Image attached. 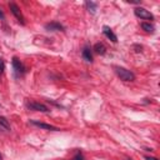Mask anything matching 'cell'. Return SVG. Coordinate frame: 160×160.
Returning a JSON list of instances; mask_svg holds the SVG:
<instances>
[{"mask_svg": "<svg viewBox=\"0 0 160 160\" xmlns=\"http://www.w3.org/2000/svg\"><path fill=\"white\" fill-rule=\"evenodd\" d=\"M94 51H95L96 54H99V55H104V54L106 52V48H105L104 44L96 42V44L94 45Z\"/></svg>", "mask_w": 160, "mask_h": 160, "instance_id": "9c48e42d", "label": "cell"}, {"mask_svg": "<svg viewBox=\"0 0 160 160\" xmlns=\"http://www.w3.org/2000/svg\"><path fill=\"white\" fill-rule=\"evenodd\" d=\"M71 160H85V158H84V155H82L80 151H78V152L74 155V158H72Z\"/></svg>", "mask_w": 160, "mask_h": 160, "instance_id": "5bb4252c", "label": "cell"}, {"mask_svg": "<svg viewBox=\"0 0 160 160\" xmlns=\"http://www.w3.org/2000/svg\"><path fill=\"white\" fill-rule=\"evenodd\" d=\"M126 160H132V159H130V158H129V159H126Z\"/></svg>", "mask_w": 160, "mask_h": 160, "instance_id": "d6986e66", "label": "cell"}, {"mask_svg": "<svg viewBox=\"0 0 160 160\" xmlns=\"http://www.w3.org/2000/svg\"><path fill=\"white\" fill-rule=\"evenodd\" d=\"M0 160H2V156H1V155H0Z\"/></svg>", "mask_w": 160, "mask_h": 160, "instance_id": "ac0fdd59", "label": "cell"}, {"mask_svg": "<svg viewBox=\"0 0 160 160\" xmlns=\"http://www.w3.org/2000/svg\"><path fill=\"white\" fill-rule=\"evenodd\" d=\"M134 14H135L138 18L142 19V20H154V15H152L149 10H146L145 8H141V6L135 8V9H134Z\"/></svg>", "mask_w": 160, "mask_h": 160, "instance_id": "7a4b0ae2", "label": "cell"}, {"mask_svg": "<svg viewBox=\"0 0 160 160\" xmlns=\"http://www.w3.org/2000/svg\"><path fill=\"white\" fill-rule=\"evenodd\" d=\"M0 19H4V14H2V11L0 10Z\"/></svg>", "mask_w": 160, "mask_h": 160, "instance_id": "e0dca14e", "label": "cell"}, {"mask_svg": "<svg viewBox=\"0 0 160 160\" xmlns=\"http://www.w3.org/2000/svg\"><path fill=\"white\" fill-rule=\"evenodd\" d=\"M4 69H5V64H4V60H2V59H0V74L4 71Z\"/></svg>", "mask_w": 160, "mask_h": 160, "instance_id": "9a60e30c", "label": "cell"}, {"mask_svg": "<svg viewBox=\"0 0 160 160\" xmlns=\"http://www.w3.org/2000/svg\"><path fill=\"white\" fill-rule=\"evenodd\" d=\"M81 55H82V58H84L88 62H91V61H92V55H91V52H90V49H89V48H84V50H82Z\"/></svg>", "mask_w": 160, "mask_h": 160, "instance_id": "30bf717a", "label": "cell"}, {"mask_svg": "<svg viewBox=\"0 0 160 160\" xmlns=\"http://www.w3.org/2000/svg\"><path fill=\"white\" fill-rule=\"evenodd\" d=\"M0 126H2V128L6 129V130H10V124H9V121H8L6 118L0 116Z\"/></svg>", "mask_w": 160, "mask_h": 160, "instance_id": "4fadbf2b", "label": "cell"}, {"mask_svg": "<svg viewBox=\"0 0 160 160\" xmlns=\"http://www.w3.org/2000/svg\"><path fill=\"white\" fill-rule=\"evenodd\" d=\"M102 34H104L109 40H111L112 42H116V41H118V36H116V35L112 32V30H111L109 26H106V25L102 26Z\"/></svg>", "mask_w": 160, "mask_h": 160, "instance_id": "52a82bcc", "label": "cell"}, {"mask_svg": "<svg viewBox=\"0 0 160 160\" xmlns=\"http://www.w3.org/2000/svg\"><path fill=\"white\" fill-rule=\"evenodd\" d=\"M12 68H14L15 72H18V74H24L25 70H26L25 66H24V64L18 58H12Z\"/></svg>", "mask_w": 160, "mask_h": 160, "instance_id": "8992f818", "label": "cell"}, {"mask_svg": "<svg viewBox=\"0 0 160 160\" xmlns=\"http://www.w3.org/2000/svg\"><path fill=\"white\" fill-rule=\"evenodd\" d=\"M114 69H115L116 75L121 80H124V81H134L135 80V74L132 71H130V70H128L122 66H115Z\"/></svg>", "mask_w": 160, "mask_h": 160, "instance_id": "6da1fadb", "label": "cell"}, {"mask_svg": "<svg viewBox=\"0 0 160 160\" xmlns=\"http://www.w3.org/2000/svg\"><path fill=\"white\" fill-rule=\"evenodd\" d=\"M26 106L30 109V110H34V111H41V112H48L49 111V108L44 104H40V102H36V101H30L26 104Z\"/></svg>", "mask_w": 160, "mask_h": 160, "instance_id": "277c9868", "label": "cell"}, {"mask_svg": "<svg viewBox=\"0 0 160 160\" xmlns=\"http://www.w3.org/2000/svg\"><path fill=\"white\" fill-rule=\"evenodd\" d=\"M45 29L49 30V31H64V26L56 21H52V22H49L45 25Z\"/></svg>", "mask_w": 160, "mask_h": 160, "instance_id": "ba28073f", "label": "cell"}, {"mask_svg": "<svg viewBox=\"0 0 160 160\" xmlns=\"http://www.w3.org/2000/svg\"><path fill=\"white\" fill-rule=\"evenodd\" d=\"M9 8H10V10H11L12 15L18 19V21L24 25V24H25V19H24V16H22V12L20 11V8H19L15 2H9Z\"/></svg>", "mask_w": 160, "mask_h": 160, "instance_id": "3957f363", "label": "cell"}, {"mask_svg": "<svg viewBox=\"0 0 160 160\" xmlns=\"http://www.w3.org/2000/svg\"><path fill=\"white\" fill-rule=\"evenodd\" d=\"M141 29L145 30L146 32H154V30H155V28L150 22H141Z\"/></svg>", "mask_w": 160, "mask_h": 160, "instance_id": "7c38bea8", "label": "cell"}, {"mask_svg": "<svg viewBox=\"0 0 160 160\" xmlns=\"http://www.w3.org/2000/svg\"><path fill=\"white\" fill-rule=\"evenodd\" d=\"M30 124L40 128V129H44V130H51V131H59L60 129L54 126V125H50V124H45V122H41V121H38V120H30Z\"/></svg>", "mask_w": 160, "mask_h": 160, "instance_id": "5b68a950", "label": "cell"}, {"mask_svg": "<svg viewBox=\"0 0 160 160\" xmlns=\"http://www.w3.org/2000/svg\"><path fill=\"white\" fill-rule=\"evenodd\" d=\"M85 5H86V8H88L89 12H91V14H95V12H96L98 5H96L95 2H92V1H86V2H85Z\"/></svg>", "mask_w": 160, "mask_h": 160, "instance_id": "8fae6325", "label": "cell"}, {"mask_svg": "<svg viewBox=\"0 0 160 160\" xmlns=\"http://www.w3.org/2000/svg\"><path fill=\"white\" fill-rule=\"evenodd\" d=\"M145 160H159V159L152 158V156H145Z\"/></svg>", "mask_w": 160, "mask_h": 160, "instance_id": "2e32d148", "label": "cell"}]
</instances>
